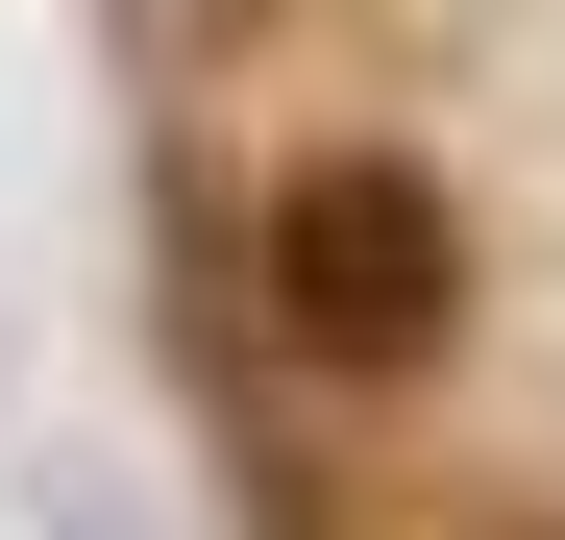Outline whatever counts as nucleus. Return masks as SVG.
<instances>
[{
    "label": "nucleus",
    "instance_id": "obj_1",
    "mask_svg": "<svg viewBox=\"0 0 565 540\" xmlns=\"http://www.w3.org/2000/svg\"><path fill=\"white\" fill-rule=\"evenodd\" d=\"M270 320H296L320 369H443V320H467V222H443V172L320 148L296 197H270Z\"/></svg>",
    "mask_w": 565,
    "mask_h": 540
}]
</instances>
